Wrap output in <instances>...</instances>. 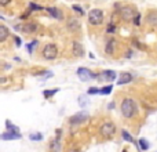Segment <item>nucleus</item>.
<instances>
[{
	"mask_svg": "<svg viewBox=\"0 0 157 152\" xmlns=\"http://www.w3.org/2000/svg\"><path fill=\"white\" fill-rule=\"evenodd\" d=\"M99 133L103 137H106V138H110L116 133V125L113 122H105L101 126V129H99Z\"/></svg>",
	"mask_w": 157,
	"mask_h": 152,
	"instance_id": "6",
	"label": "nucleus"
},
{
	"mask_svg": "<svg viewBox=\"0 0 157 152\" xmlns=\"http://www.w3.org/2000/svg\"><path fill=\"white\" fill-rule=\"evenodd\" d=\"M59 136H61V131L57 130V137L52 140L51 144H50L51 152H59V149H61V138H59Z\"/></svg>",
	"mask_w": 157,
	"mask_h": 152,
	"instance_id": "13",
	"label": "nucleus"
},
{
	"mask_svg": "<svg viewBox=\"0 0 157 152\" xmlns=\"http://www.w3.org/2000/svg\"><path fill=\"white\" fill-rule=\"evenodd\" d=\"M84 47H83L82 43L78 42H72V54L75 55V57H77V58H80V57H83L84 55Z\"/></svg>",
	"mask_w": 157,
	"mask_h": 152,
	"instance_id": "9",
	"label": "nucleus"
},
{
	"mask_svg": "<svg viewBox=\"0 0 157 152\" xmlns=\"http://www.w3.org/2000/svg\"><path fill=\"white\" fill-rule=\"evenodd\" d=\"M88 94H90V95L99 94V89H98V87H90V89H88Z\"/></svg>",
	"mask_w": 157,
	"mask_h": 152,
	"instance_id": "30",
	"label": "nucleus"
},
{
	"mask_svg": "<svg viewBox=\"0 0 157 152\" xmlns=\"http://www.w3.org/2000/svg\"><path fill=\"white\" fill-rule=\"evenodd\" d=\"M14 40H15L17 47H20V46L22 44V40H21V37H20V36H14Z\"/></svg>",
	"mask_w": 157,
	"mask_h": 152,
	"instance_id": "32",
	"label": "nucleus"
},
{
	"mask_svg": "<svg viewBox=\"0 0 157 152\" xmlns=\"http://www.w3.org/2000/svg\"><path fill=\"white\" fill-rule=\"evenodd\" d=\"M6 82H7L6 78H0V84H2V83H6Z\"/></svg>",
	"mask_w": 157,
	"mask_h": 152,
	"instance_id": "34",
	"label": "nucleus"
},
{
	"mask_svg": "<svg viewBox=\"0 0 157 152\" xmlns=\"http://www.w3.org/2000/svg\"><path fill=\"white\" fill-rule=\"evenodd\" d=\"M0 138L4 140V141H13V140H20L22 138V134H20V133H15V131H4L2 136H0Z\"/></svg>",
	"mask_w": 157,
	"mask_h": 152,
	"instance_id": "11",
	"label": "nucleus"
},
{
	"mask_svg": "<svg viewBox=\"0 0 157 152\" xmlns=\"http://www.w3.org/2000/svg\"><path fill=\"white\" fill-rule=\"evenodd\" d=\"M108 32H109V33L116 32V26H115V24H113V22L109 24V26H108Z\"/></svg>",
	"mask_w": 157,
	"mask_h": 152,
	"instance_id": "31",
	"label": "nucleus"
},
{
	"mask_svg": "<svg viewBox=\"0 0 157 152\" xmlns=\"http://www.w3.org/2000/svg\"><path fill=\"white\" fill-rule=\"evenodd\" d=\"M120 14H121V18L124 21H132V18H134V15L137 13H135V10L131 6H124L120 8Z\"/></svg>",
	"mask_w": 157,
	"mask_h": 152,
	"instance_id": "8",
	"label": "nucleus"
},
{
	"mask_svg": "<svg viewBox=\"0 0 157 152\" xmlns=\"http://www.w3.org/2000/svg\"><path fill=\"white\" fill-rule=\"evenodd\" d=\"M66 28H68V31H70V32H77V31L82 28V24H80L78 20H76V18H69L68 22H66Z\"/></svg>",
	"mask_w": 157,
	"mask_h": 152,
	"instance_id": "12",
	"label": "nucleus"
},
{
	"mask_svg": "<svg viewBox=\"0 0 157 152\" xmlns=\"http://www.w3.org/2000/svg\"><path fill=\"white\" fill-rule=\"evenodd\" d=\"M29 10L30 11H42V10H44L42 6H39V4H36V3H30L29 4Z\"/></svg>",
	"mask_w": 157,
	"mask_h": 152,
	"instance_id": "27",
	"label": "nucleus"
},
{
	"mask_svg": "<svg viewBox=\"0 0 157 152\" xmlns=\"http://www.w3.org/2000/svg\"><path fill=\"white\" fill-rule=\"evenodd\" d=\"M10 3H11V0H0V6H2V7L8 6Z\"/></svg>",
	"mask_w": 157,
	"mask_h": 152,
	"instance_id": "33",
	"label": "nucleus"
},
{
	"mask_svg": "<svg viewBox=\"0 0 157 152\" xmlns=\"http://www.w3.org/2000/svg\"><path fill=\"white\" fill-rule=\"evenodd\" d=\"M72 10L75 11V13H77L78 15H85V11L83 10L80 6H77V4H73V6H72Z\"/></svg>",
	"mask_w": 157,
	"mask_h": 152,
	"instance_id": "25",
	"label": "nucleus"
},
{
	"mask_svg": "<svg viewBox=\"0 0 157 152\" xmlns=\"http://www.w3.org/2000/svg\"><path fill=\"white\" fill-rule=\"evenodd\" d=\"M8 37H10V29L6 25L0 24V43H4Z\"/></svg>",
	"mask_w": 157,
	"mask_h": 152,
	"instance_id": "15",
	"label": "nucleus"
},
{
	"mask_svg": "<svg viewBox=\"0 0 157 152\" xmlns=\"http://www.w3.org/2000/svg\"><path fill=\"white\" fill-rule=\"evenodd\" d=\"M15 29L21 31V32L26 33V35H33L39 31V24L36 21H28V22H23L21 25L15 26Z\"/></svg>",
	"mask_w": 157,
	"mask_h": 152,
	"instance_id": "3",
	"label": "nucleus"
},
{
	"mask_svg": "<svg viewBox=\"0 0 157 152\" xmlns=\"http://www.w3.org/2000/svg\"><path fill=\"white\" fill-rule=\"evenodd\" d=\"M116 44H117V43H116V39H113V37H112V39H109L108 42H106V46H105V53H106V54H109V55H112L113 53H115Z\"/></svg>",
	"mask_w": 157,
	"mask_h": 152,
	"instance_id": "16",
	"label": "nucleus"
},
{
	"mask_svg": "<svg viewBox=\"0 0 157 152\" xmlns=\"http://www.w3.org/2000/svg\"><path fill=\"white\" fill-rule=\"evenodd\" d=\"M120 109H121V113H123V116L127 118V119H131V118H134L138 115V104L135 100L132 98H124V100L121 101V105H120Z\"/></svg>",
	"mask_w": 157,
	"mask_h": 152,
	"instance_id": "1",
	"label": "nucleus"
},
{
	"mask_svg": "<svg viewBox=\"0 0 157 152\" xmlns=\"http://www.w3.org/2000/svg\"><path fill=\"white\" fill-rule=\"evenodd\" d=\"M58 90H59V89H52V90H44V91H43V95H44V98H50V97H52L54 94L58 93Z\"/></svg>",
	"mask_w": 157,
	"mask_h": 152,
	"instance_id": "21",
	"label": "nucleus"
},
{
	"mask_svg": "<svg viewBox=\"0 0 157 152\" xmlns=\"http://www.w3.org/2000/svg\"><path fill=\"white\" fill-rule=\"evenodd\" d=\"M97 78H101V79H98V80L106 79V80H109V82H113V80H116V78H117V73H116L115 71L108 69V71H103L101 75H97Z\"/></svg>",
	"mask_w": 157,
	"mask_h": 152,
	"instance_id": "10",
	"label": "nucleus"
},
{
	"mask_svg": "<svg viewBox=\"0 0 157 152\" xmlns=\"http://www.w3.org/2000/svg\"><path fill=\"white\" fill-rule=\"evenodd\" d=\"M123 152H127V151H123Z\"/></svg>",
	"mask_w": 157,
	"mask_h": 152,
	"instance_id": "36",
	"label": "nucleus"
},
{
	"mask_svg": "<svg viewBox=\"0 0 157 152\" xmlns=\"http://www.w3.org/2000/svg\"><path fill=\"white\" fill-rule=\"evenodd\" d=\"M103 11L99 8H92L88 13V22L91 25H101L103 22Z\"/></svg>",
	"mask_w": 157,
	"mask_h": 152,
	"instance_id": "4",
	"label": "nucleus"
},
{
	"mask_svg": "<svg viewBox=\"0 0 157 152\" xmlns=\"http://www.w3.org/2000/svg\"><path fill=\"white\" fill-rule=\"evenodd\" d=\"M132 82V75L128 72H121L120 73V79L117 80V84H125V83H131Z\"/></svg>",
	"mask_w": 157,
	"mask_h": 152,
	"instance_id": "17",
	"label": "nucleus"
},
{
	"mask_svg": "<svg viewBox=\"0 0 157 152\" xmlns=\"http://www.w3.org/2000/svg\"><path fill=\"white\" fill-rule=\"evenodd\" d=\"M87 104H88V100H87V97H85V95H80V97H78V105H80V107H87Z\"/></svg>",
	"mask_w": 157,
	"mask_h": 152,
	"instance_id": "26",
	"label": "nucleus"
},
{
	"mask_svg": "<svg viewBox=\"0 0 157 152\" xmlns=\"http://www.w3.org/2000/svg\"><path fill=\"white\" fill-rule=\"evenodd\" d=\"M42 55L43 58L47 60V61H52V60H55L58 57V47L57 44L54 43H48L43 47V51H42Z\"/></svg>",
	"mask_w": 157,
	"mask_h": 152,
	"instance_id": "2",
	"label": "nucleus"
},
{
	"mask_svg": "<svg viewBox=\"0 0 157 152\" xmlns=\"http://www.w3.org/2000/svg\"><path fill=\"white\" fill-rule=\"evenodd\" d=\"M37 43H39L37 40H33V42H30L29 44L26 46V49H28V53H29V54H32L33 53V49H35V46H36Z\"/></svg>",
	"mask_w": 157,
	"mask_h": 152,
	"instance_id": "28",
	"label": "nucleus"
},
{
	"mask_svg": "<svg viewBox=\"0 0 157 152\" xmlns=\"http://www.w3.org/2000/svg\"><path fill=\"white\" fill-rule=\"evenodd\" d=\"M112 90H113V86H112V84H109V86H105V87L99 89V94L108 95V94H110V93H112Z\"/></svg>",
	"mask_w": 157,
	"mask_h": 152,
	"instance_id": "20",
	"label": "nucleus"
},
{
	"mask_svg": "<svg viewBox=\"0 0 157 152\" xmlns=\"http://www.w3.org/2000/svg\"><path fill=\"white\" fill-rule=\"evenodd\" d=\"M77 76L82 82H90V80L97 78V73H92V72L87 68H78L77 69Z\"/></svg>",
	"mask_w": 157,
	"mask_h": 152,
	"instance_id": "7",
	"label": "nucleus"
},
{
	"mask_svg": "<svg viewBox=\"0 0 157 152\" xmlns=\"http://www.w3.org/2000/svg\"><path fill=\"white\" fill-rule=\"evenodd\" d=\"M88 120V112L85 111H82V112H77L76 115L69 118V123L70 126H77V125H82V123L87 122Z\"/></svg>",
	"mask_w": 157,
	"mask_h": 152,
	"instance_id": "5",
	"label": "nucleus"
},
{
	"mask_svg": "<svg viewBox=\"0 0 157 152\" xmlns=\"http://www.w3.org/2000/svg\"><path fill=\"white\" fill-rule=\"evenodd\" d=\"M46 10H47V13H48L51 17H54L55 20H63V14L59 8H55V7H47Z\"/></svg>",
	"mask_w": 157,
	"mask_h": 152,
	"instance_id": "14",
	"label": "nucleus"
},
{
	"mask_svg": "<svg viewBox=\"0 0 157 152\" xmlns=\"http://www.w3.org/2000/svg\"><path fill=\"white\" fill-rule=\"evenodd\" d=\"M6 127H7V130L8 131H15V133H20V129L17 126H14L13 123L10 122V120H6Z\"/></svg>",
	"mask_w": 157,
	"mask_h": 152,
	"instance_id": "22",
	"label": "nucleus"
},
{
	"mask_svg": "<svg viewBox=\"0 0 157 152\" xmlns=\"http://www.w3.org/2000/svg\"><path fill=\"white\" fill-rule=\"evenodd\" d=\"M29 138L32 140V141H42L43 140V134L42 133H33V134H30Z\"/></svg>",
	"mask_w": 157,
	"mask_h": 152,
	"instance_id": "24",
	"label": "nucleus"
},
{
	"mask_svg": "<svg viewBox=\"0 0 157 152\" xmlns=\"http://www.w3.org/2000/svg\"><path fill=\"white\" fill-rule=\"evenodd\" d=\"M121 134H123V138H124L127 142H131V144H132V142H135L134 138H132V136H131L127 130H123V131H121Z\"/></svg>",
	"mask_w": 157,
	"mask_h": 152,
	"instance_id": "23",
	"label": "nucleus"
},
{
	"mask_svg": "<svg viewBox=\"0 0 157 152\" xmlns=\"http://www.w3.org/2000/svg\"><path fill=\"white\" fill-rule=\"evenodd\" d=\"M113 108H115V104L110 102V104H109V109H113Z\"/></svg>",
	"mask_w": 157,
	"mask_h": 152,
	"instance_id": "35",
	"label": "nucleus"
},
{
	"mask_svg": "<svg viewBox=\"0 0 157 152\" xmlns=\"http://www.w3.org/2000/svg\"><path fill=\"white\" fill-rule=\"evenodd\" d=\"M132 20H134V25L135 26H139V25H141V14L137 13L134 15V18H132Z\"/></svg>",
	"mask_w": 157,
	"mask_h": 152,
	"instance_id": "29",
	"label": "nucleus"
},
{
	"mask_svg": "<svg viewBox=\"0 0 157 152\" xmlns=\"http://www.w3.org/2000/svg\"><path fill=\"white\" fill-rule=\"evenodd\" d=\"M138 145H139V148H141L142 151H147V149L150 148V144H149V141H147L146 138H139L138 140Z\"/></svg>",
	"mask_w": 157,
	"mask_h": 152,
	"instance_id": "19",
	"label": "nucleus"
},
{
	"mask_svg": "<svg viewBox=\"0 0 157 152\" xmlns=\"http://www.w3.org/2000/svg\"><path fill=\"white\" fill-rule=\"evenodd\" d=\"M146 22L150 26H157V13L156 11H152L146 15Z\"/></svg>",
	"mask_w": 157,
	"mask_h": 152,
	"instance_id": "18",
	"label": "nucleus"
}]
</instances>
